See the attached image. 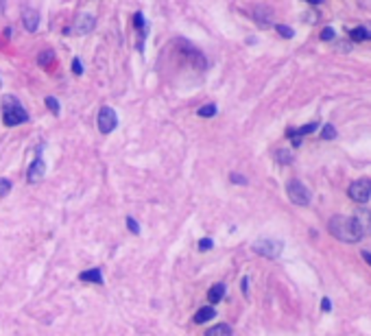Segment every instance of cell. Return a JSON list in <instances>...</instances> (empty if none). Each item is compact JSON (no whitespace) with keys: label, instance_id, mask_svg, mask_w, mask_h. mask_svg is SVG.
<instances>
[{"label":"cell","instance_id":"obj_21","mask_svg":"<svg viewBox=\"0 0 371 336\" xmlns=\"http://www.w3.org/2000/svg\"><path fill=\"white\" fill-rule=\"evenodd\" d=\"M321 138L323 140H334V138H336V129H334L332 124H326V127L321 129Z\"/></svg>","mask_w":371,"mask_h":336},{"label":"cell","instance_id":"obj_7","mask_svg":"<svg viewBox=\"0 0 371 336\" xmlns=\"http://www.w3.org/2000/svg\"><path fill=\"white\" fill-rule=\"evenodd\" d=\"M116 127H118L116 112H114L112 107H100V112H98V131L107 136V134H112Z\"/></svg>","mask_w":371,"mask_h":336},{"label":"cell","instance_id":"obj_22","mask_svg":"<svg viewBox=\"0 0 371 336\" xmlns=\"http://www.w3.org/2000/svg\"><path fill=\"white\" fill-rule=\"evenodd\" d=\"M316 127H319V124H316V122H310V124H304V127L295 129V134H297L299 138H302V136H308V134H312V131H314Z\"/></svg>","mask_w":371,"mask_h":336},{"label":"cell","instance_id":"obj_25","mask_svg":"<svg viewBox=\"0 0 371 336\" xmlns=\"http://www.w3.org/2000/svg\"><path fill=\"white\" fill-rule=\"evenodd\" d=\"M127 227H129L131 234H140V225H138V220L134 218V216H129V218H127Z\"/></svg>","mask_w":371,"mask_h":336},{"label":"cell","instance_id":"obj_5","mask_svg":"<svg viewBox=\"0 0 371 336\" xmlns=\"http://www.w3.org/2000/svg\"><path fill=\"white\" fill-rule=\"evenodd\" d=\"M347 194H350V199L356 201V203H367L371 199V182L369 179H358V182H354L350 186Z\"/></svg>","mask_w":371,"mask_h":336},{"label":"cell","instance_id":"obj_2","mask_svg":"<svg viewBox=\"0 0 371 336\" xmlns=\"http://www.w3.org/2000/svg\"><path fill=\"white\" fill-rule=\"evenodd\" d=\"M2 120L7 127H16V124H22L28 120L26 110L20 105V100H16L14 96H2Z\"/></svg>","mask_w":371,"mask_h":336},{"label":"cell","instance_id":"obj_19","mask_svg":"<svg viewBox=\"0 0 371 336\" xmlns=\"http://www.w3.org/2000/svg\"><path fill=\"white\" fill-rule=\"evenodd\" d=\"M44 100H46V107H48V110H50L52 114H55V116H57L59 112H62V107H59V100L55 98V96H46Z\"/></svg>","mask_w":371,"mask_h":336},{"label":"cell","instance_id":"obj_18","mask_svg":"<svg viewBox=\"0 0 371 336\" xmlns=\"http://www.w3.org/2000/svg\"><path fill=\"white\" fill-rule=\"evenodd\" d=\"M214 114H216V105H214V103L201 105L199 110H196V116H201V118H212Z\"/></svg>","mask_w":371,"mask_h":336},{"label":"cell","instance_id":"obj_24","mask_svg":"<svg viewBox=\"0 0 371 336\" xmlns=\"http://www.w3.org/2000/svg\"><path fill=\"white\" fill-rule=\"evenodd\" d=\"M9 190H11V182H9V179L0 177V196H7Z\"/></svg>","mask_w":371,"mask_h":336},{"label":"cell","instance_id":"obj_29","mask_svg":"<svg viewBox=\"0 0 371 336\" xmlns=\"http://www.w3.org/2000/svg\"><path fill=\"white\" fill-rule=\"evenodd\" d=\"M230 179H232V182H234V184H240V186H244V184H247V177L238 175V172H232V175H230Z\"/></svg>","mask_w":371,"mask_h":336},{"label":"cell","instance_id":"obj_15","mask_svg":"<svg viewBox=\"0 0 371 336\" xmlns=\"http://www.w3.org/2000/svg\"><path fill=\"white\" fill-rule=\"evenodd\" d=\"M223 297H225V284H214V286L210 288V292H208V299H210L212 306L218 304Z\"/></svg>","mask_w":371,"mask_h":336},{"label":"cell","instance_id":"obj_26","mask_svg":"<svg viewBox=\"0 0 371 336\" xmlns=\"http://www.w3.org/2000/svg\"><path fill=\"white\" fill-rule=\"evenodd\" d=\"M321 40L323 42H330V40H334V28H330V26H326L321 31Z\"/></svg>","mask_w":371,"mask_h":336},{"label":"cell","instance_id":"obj_13","mask_svg":"<svg viewBox=\"0 0 371 336\" xmlns=\"http://www.w3.org/2000/svg\"><path fill=\"white\" fill-rule=\"evenodd\" d=\"M350 38L354 42H364V40H371V26H356L350 31Z\"/></svg>","mask_w":371,"mask_h":336},{"label":"cell","instance_id":"obj_8","mask_svg":"<svg viewBox=\"0 0 371 336\" xmlns=\"http://www.w3.org/2000/svg\"><path fill=\"white\" fill-rule=\"evenodd\" d=\"M44 172H46V164L38 158V160H35L33 164H31V168H28V175H26L28 184H38V182H42V179H44Z\"/></svg>","mask_w":371,"mask_h":336},{"label":"cell","instance_id":"obj_27","mask_svg":"<svg viewBox=\"0 0 371 336\" xmlns=\"http://www.w3.org/2000/svg\"><path fill=\"white\" fill-rule=\"evenodd\" d=\"M72 72H74V74L76 76H81L83 74V66H81V59H72Z\"/></svg>","mask_w":371,"mask_h":336},{"label":"cell","instance_id":"obj_14","mask_svg":"<svg viewBox=\"0 0 371 336\" xmlns=\"http://www.w3.org/2000/svg\"><path fill=\"white\" fill-rule=\"evenodd\" d=\"M214 316H216V310H214L212 306H206V308H201V310L194 314V323H206V321H212Z\"/></svg>","mask_w":371,"mask_h":336},{"label":"cell","instance_id":"obj_31","mask_svg":"<svg viewBox=\"0 0 371 336\" xmlns=\"http://www.w3.org/2000/svg\"><path fill=\"white\" fill-rule=\"evenodd\" d=\"M330 306H332V304H330V299H323V302H321V308H323V312H330V310H332Z\"/></svg>","mask_w":371,"mask_h":336},{"label":"cell","instance_id":"obj_12","mask_svg":"<svg viewBox=\"0 0 371 336\" xmlns=\"http://www.w3.org/2000/svg\"><path fill=\"white\" fill-rule=\"evenodd\" d=\"M81 282H90V284H103V273H100V268H88V271H83L81 275Z\"/></svg>","mask_w":371,"mask_h":336},{"label":"cell","instance_id":"obj_4","mask_svg":"<svg viewBox=\"0 0 371 336\" xmlns=\"http://www.w3.org/2000/svg\"><path fill=\"white\" fill-rule=\"evenodd\" d=\"M286 192H288L290 201L297 203V206H308L310 203V190L299 179H290L288 186H286Z\"/></svg>","mask_w":371,"mask_h":336},{"label":"cell","instance_id":"obj_33","mask_svg":"<svg viewBox=\"0 0 371 336\" xmlns=\"http://www.w3.org/2000/svg\"><path fill=\"white\" fill-rule=\"evenodd\" d=\"M242 292H244V295H249V280L247 278L242 280Z\"/></svg>","mask_w":371,"mask_h":336},{"label":"cell","instance_id":"obj_35","mask_svg":"<svg viewBox=\"0 0 371 336\" xmlns=\"http://www.w3.org/2000/svg\"><path fill=\"white\" fill-rule=\"evenodd\" d=\"M4 7H7V0H0V14L4 11Z\"/></svg>","mask_w":371,"mask_h":336},{"label":"cell","instance_id":"obj_34","mask_svg":"<svg viewBox=\"0 0 371 336\" xmlns=\"http://www.w3.org/2000/svg\"><path fill=\"white\" fill-rule=\"evenodd\" d=\"M362 258H364V262L371 266V251H362Z\"/></svg>","mask_w":371,"mask_h":336},{"label":"cell","instance_id":"obj_10","mask_svg":"<svg viewBox=\"0 0 371 336\" xmlns=\"http://www.w3.org/2000/svg\"><path fill=\"white\" fill-rule=\"evenodd\" d=\"M94 24H96V20H94V16H90V14H83L79 20H76L74 24V33H79V35H86L90 33L94 28Z\"/></svg>","mask_w":371,"mask_h":336},{"label":"cell","instance_id":"obj_32","mask_svg":"<svg viewBox=\"0 0 371 336\" xmlns=\"http://www.w3.org/2000/svg\"><path fill=\"white\" fill-rule=\"evenodd\" d=\"M350 48H352V44H350V42H340V44H338V50H350Z\"/></svg>","mask_w":371,"mask_h":336},{"label":"cell","instance_id":"obj_6","mask_svg":"<svg viewBox=\"0 0 371 336\" xmlns=\"http://www.w3.org/2000/svg\"><path fill=\"white\" fill-rule=\"evenodd\" d=\"M352 220H354L356 234H358L360 238L371 236V210H367V208L356 210V214L352 216Z\"/></svg>","mask_w":371,"mask_h":336},{"label":"cell","instance_id":"obj_1","mask_svg":"<svg viewBox=\"0 0 371 336\" xmlns=\"http://www.w3.org/2000/svg\"><path fill=\"white\" fill-rule=\"evenodd\" d=\"M328 230L334 238L343 240V242H358L360 240V236L356 234L354 220L347 218V216H332L330 223H328Z\"/></svg>","mask_w":371,"mask_h":336},{"label":"cell","instance_id":"obj_23","mask_svg":"<svg viewBox=\"0 0 371 336\" xmlns=\"http://www.w3.org/2000/svg\"><path fill=\"white\" fill-rule=\"evenodd\" d=\"M275 31L282 35V38H286V40H290L292 35H295V33H292V28H290V26H286V24H278V26H275Z\"/></svg>","mask_w":371,"mask_h":336},{"label":"cell","instance_id":"obj_30","mask_svg":"<svg viewBox=\"0 0 371 336\" xmlns=\"http://www.w3.org/2000/svg\"><path fill=\"white\" fill-rule=\"evenodd\" d=\"M134 24H136V28H142V26H144V16H142L140 11H138V14L134 16Z\"/></svg>","mask_w":371,"mask_h":336},{"label":"cell","instance_id":"obj_9","mask_svg":"<svg viewBox=\"0 0 371 336\" xmlns=\"http://www.w3.org/2000/svg\"><path fill=\"white\" fill-rule=\"evenodd\" d=\"M22 24H24V28L28 33H35L40 26V14L33 9H26L24 14H22Z\"/></svg>","mask_w":371,"mask_h":336},{"label":"cell","instance_id":"obj_28","mask_svg":"<svg viewBox=\"0 0 371 336\" xmlns=\"http://www.w3.org/2000/svg\"><path fill=\"white\" fill-rule=\"evenodd\" d=\"M212 247H214L212 238H203L201 242H199V251H208V249H212Z\"/></svg>","mask_w":371,"mask_h":336},{"label":"cell","instance_id":"obj_17","mask_svg":"<svg viewBox=\"0 0 371 336\" xmlns=\"http://www.w3.org/2000/svg\"><path fill=\"white\" fill-rule=\"evenodd\" d=\"M275 160H278L280 164H290V162L295 160V155H292V151H288V148H278V151H275Z\"/></svg>","mask_w":371,"mask_h":336},{"label":"cell","instance_id":"obj_36","mask_svg":"<svg viewBox=\"0 0 371 336\" xmlns=\"http://www.w3.org/2000/svg\"><path fill=\"white\" fill-rule=\"evenodd\" d=\"M306 2H310V4H321L323 0H306Z\"/></svg>","mask_w":371,"mask_h":336},{"label":"cell","instance_id":"obj_16","mask_svg":"<svg viewBox=\"0 0 371 336\" xmlns=\"http://www.w3.org/2000/svg\"><path fill=\"white\" fill-rule=\"evenodd\" d=\"M206 336H232V328L227 323H220V326H214L208 330Z\"/></svg>","mask_w":371,"mask_h":336},{"label":"cell","instance_id":"obj_3","mask_svg":"<svg viewBox=\"0 0 371 336\" xmlns=\"http://www.w3.org/2000/svg\"><path fill=\"white\" fill-rule=\"evenodd\" d=\"M284 249V242L282 240H273V238H262L258 242H254V251L258 256H264V258H280Z\"/></svg>","mask_w":371,"mask_h":336},{"label":"cell","instance_id":"obj_11","mask_svg":"<svg viewBox=\"0 0 371 336\" xmlns=\"http://www.w3.org/2000/svg\"><path fill=\"white\" fill-rule=\"evenodd\" d=\"M254 20L260 24V26H268V24L273 22V11L271 9H266V7H258V9H254Z\"/></svg>","mask_w":371,"mask_h":336},{"label":"cell","instance_id":"obj_20","mask_svg":"<svg viewBox=\"0 0 371 336\" xmlns=\"http://www.w3.org/2000/svg\"><path fill=\"white\" fill-rule=\"evenodd\" d=\"M52 59H55V50H44V52H40V55H38V64L46 66V64H50Z\"/></svg>","mask_w":371,"mask_h":336}]
</instances>
